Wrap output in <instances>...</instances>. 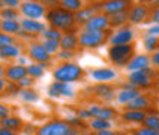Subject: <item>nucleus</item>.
Returning <instances> with one entry per match:
<instances>
[{
	"instance_id": "obj_1",
	"label": "nucleus",
	"mask_w": 159,
	"mask_h": 135,
	"mask_svg": "<svg viewBox=\"0 0 159 135\" xmlns=\"http://www.w3.org/2000/svg\"><path fill=\"white\" fill-rule=\"evenodd\" d=\"M46 19L54 29H72L75 25V16L64 8H52L46 12Z\"/></svg>"
},
{
	"instance_id": "obj_2",
	"label": "nucleus",
	"mask_w": 159,
	"mask_h": 135,
	"mask_svg": "<svg viewBox=\"0 0 159 135\" xmlns=\"http://www.w3.org/2000/svg\"><path fill=\"white\" fill-rule=\"evenodd\" d=\"M37 135H78V129L67 121L54 120L41 126L37 131Z\"/></svg>"
},
{
	"instance_id": "obj_3",
	"label": "nucleus",
	"mask_w": 159,
	"mask_h": 135,
	"mask_svg": "<svg viewBox=\"0 0 159 135\" xmlns=\"http://www.w3.org/2000/svg\"><path fill=\"white\" fill-rule=\"evenodd\" d=\"M81 75H83V69L75 63H63L54 71L55 81H63V83H74L80 80Z\"/></svg>"
},
{
	"instance_id": "obj_4",
	"label": "nucleus",
	"mask_w": 159,
	"mask_h": 135,
	"mask_svg": "<svg viewBox=\"0 0 159 135\" xmlns=\"http://www.w3.org/2000/svg\"><path fill=\"white\" fill-rule=\"evenodd\" d=\"M135 55V46L130 45H119V46H110L109 49V58L113 65L118 66H127V63Z\"/></svg>"
},
{
	"instance_id": "obj_5",
	"label": "nucleus",
	"mask_w": 159,
	"mask_h": 135,
	"mask_svg": "<svg viewBox=\"0 0 159 135\" xmlns=\"http://www.w3.org/2000/svg\"><path fill=\"white\" fill-rule=\"evenodd\" d=\"M156 77L153 68H148V69H142V71H135V72H130L129 74V83L132 86H135L136 89H145V88H150L153 80Z\"/></svg>"
},
{
	"instance_id": "obj_6",
	"label": "nucleus",
	"mask_w": 159,
	"mask_h": 135,
	"mask_svg": "<svg viewBox=\"0 0 159 135\" xmlns=\"http://www.w3.org/2000/svg\"><path fill=\"white\" fill-rule=\"evenodd\" d=\"M20 11L26 19H32V20H39L43 16H46V8L39 3L37 0H26L25 3L20 5Z\"/></svg>"
},
{
	"instance_id": "obj_7",
	"label": "nucleus",
	"mask_w": 159,
	"mask_h": 135,
	"mask_svg": "<svg viewBox=\"0 0 159 135\" xmlns=\"http://www.w3.org/2000/svg\"><path fill=\"white\" fill-rule=\"evenodd\" d=\"M106 40V31L104 32H93V31H83L78 37V43L83 48H98Z\"/></svg>"
},
{
	"instance_id": "obj_8",
	"label": "nucleus",
	"mask_w": 159,
	"mask_h": 135,
	"mask_svg": "<svg viewBox=\"0 0 159 135\" xmlns=\"http://www.w3.org/2000/svg\"><path fill=\"white\" fill-rule=\"evenodd\" d=\"M135 39V31L130 26H122L118 31H115L110 37H109V43L112 46H119V45H130Z\"/></svg>"
},
{
	"instance_id": "obj_9",
	"label": "nucleus",
	"mask_w": 159,
	"mask_h": 135,
	"mask_svg": "<svg viewBox=\"0 0 159 135\" xmlns=\"http://www.w3.org/2000/svg\"><path fill=\"white\" fill-rule=\"evenodd\" d=\"M110 26L109 16L106 14H97L84 25V31H93V32H104Z\"/></svg>"
},
{
	"instance_id": "obj_10",
	"label": "nucleus",
	"mask_w": 159,
	"mask_h": 135,
	"mask_svg": "<svg viewBox=\"0 0 159 135\" xmlns=\"http://www.w3.org/2000/svg\"><path fill=\"white\" fill-rule=\"evenodd\" d=\"M147 19H150V9L145 5H135L129 11V22L132 25H141Z\"/></svg>"
},
{
	"instance_id": "obj_11",
	"label": "nucleus",
	"mask_w": 159,
	"mask_h": 135,
	"mask_svg": "<svg viewBox=\"0 0 159 135\" xmlns=\"http://www.w3.org/2000/svg\"><path fill=\"white\" fill-rule=\"evenodd\" d=\"M127 9H129V3L121 2V0H106L101 5V11L106 16H113V14H118V12H124Z\"/></svg>"
},
{
	"instance_id": "obj_12",
	"label": "nucleus",
	"mask_w": 159,
	"mask_h": 135,
	"mask_svg": "<svg viewBox=\"0 0 159 135\" xmlns=\"http://www.w3.org/2000/svg\"><path fill=\"white\" fill-rule=\"evenodd\" d=\"M152 65L150 57L147 54H138V55H133L132 60L127 63V71L130 72H135V71H142V69H148Z\"/></svg>"
},
{
	"instance_id": "obj_13",
	"label": "nucleus",
	"mask_w": 159,
	"mask_h": 135,
	"mask_svg": "<svg viewBox=\"0 0 159 135\" xmlns=\"http://www.w3.org/2000/svg\"><path fill=\"white\" fill-rule=\"evenodd\" d=\"M28 52H29V57L32 58L34 61H37V63H44L46 65L51 60V55L48 54V51L43 48L41 43H32V45H29Z\"/></svg>"
},
{
	"instance_id": "obj_14",
	"label": "nucleus",
	"mask_w": 159,
	"mask_h": 135,
	"mask_svg": "<svg viewBox=\"0 0 159 135\" xmlns=\"http://www.w3.org/2000/svg\"><path fill=\"white\" fill-rule=\"evenodd\" d=\"M49 95L51 97H74V88L69 83L54 81L49 86Z\"/></svg>"
},
{
	"instance_id": "obj_15",
	"label": "nucleus",
	"mask_w": 159,
	"mask_h": 135,
	"mask_svg": "<svg viewBox=\"0 0 159 135\" xmlns=\"http://www.w3.org/2000/svg\"><path fill=\"white\" fill-rule=\"evenodd\" d=\"M138 95H141L139 89H136L135 86H132L130 83H125L124 88L119 91L118 95H116V101L119 104H127V103H130L133 98H136Z\"/></svg>"
},
{
	"instance_id": "obj_16",
	"label": "nucleus",
	"mask_w": 159,
	"mask_h": 135,
	"mask_svg": "<svg viewBox=\"0 0 159 135\" xmlns=\"http://www.w3.org/2000/svg\"><path fill=\"white\" fill-rule=\"evenodd\" d=\"M89 112L93 118H99V120H106V121H110L112 118L116 117V111L109 108V106H90L89 108Z\"/></svg>"
},
{
	"instance_id": "obj_17",
	"label": "nucleus",
	"mask_w": 159,
	"mask_h": 135,
	"mask_svg": "<svg viewBox=\"0 0 159 135\" xmlns=\"http://www.w3.org/2000/svg\"><path fill=\"white\" fill-rule=\"evenodd\" d=\"M20 26H21V31L28 32L29 36H32V34H43V31L46 29L43 22L32 20V19H23L20 22Z\"/></svg>"
},
{
	"instance_id": "obj_18",
	"label": "nucleus",
	"mask_w": 159,
	"mask_h": 135,
	"mask_svg": "<svg viewBox=\"0 0 159 135\" xmlns=\"http://www.w3.org/2000/svg\"><path fill=\"white\" fill-rule=\"evenodd\" d=\"M90 77L97 83H107V81L116 78V71L112 68H98V69L90 71Z\"/></svg>"
},
{
	"instance_id": "obj_19",
	"label": "nucleus",
	"mask_w": 159,
	"mask_h": 135,
	"mask_svg": "<svg viewBox=\"0 0 159 135\" xmlns=\"http://www.w3.org/2000/svg\"><path fill=\"white\" fill-rule=\"evenodd\" d=\"M5 75L9 81L19 83L21 78L28 75V69L26 66H21V65H12V66H8V69H5Z\"/></svg>"
},
{
	"instance_id": "obj_20",
	"label": "nucleus",
	"mask_w": 159,
	"mask_h": 135,
	"mask_svg": "<svg viewBox=\"0 0 159 135\" xmlns=\"http://www.w3.org/2000/svg\"><path fill=\"white\" fill-rule=\"evenodd\" d=\"M150 106H152L150 98L147 95H144V94H141L136 98H133L130 103L125 104V111H144L145 112Z\"/></svg>"
},
{
	"instance_id": "obj_21",
	"label": "nucleus",
	"mask_w": 159,
	"mask_h": 135,
	"mask_svg": "<svg viewBox=\"0 0 159 135\" xmlns=\"http://www.w3.org/2000/svg\"><path fill=\"white\" fill-rule=\"evenodd\" d=\"M99 9H101V6H87V8H83L81 11L74 14V16H75V23H80V25L84 26L93 16L98 14Z\"/></svg>"
},
{
	"instance_id": "obj_22",
	"label": "nucleus",
	"mask_w": 159,
	"mask_h": 135,
	"mask_svg": "<svg viewBox=\"0 0 159 135\" xmlns=\"http://www.w3.org/2000/svg\"><path fill=\"white\" fill-rule=\"evenodd\" d=\"M0 31L5 32V34H9V36L20 34L21 32L20 22H17V20H2L0 22Z\"/></svg>"
},
{
	"instance_id": "obj_23",
	"label": "nucleus",
	"mask_w": 159,
	"mask_h": 135,
	"mask_svg": "<svg viewBox=\"0 0 159 135\" xmlns=\"http://www.w3.org/2000/svg\"><path fill=\"white\" fill-rule=\"evenodd\" d=\"M0 128H5L8 131H12V132H19L20 129L23 128V121L20 120L19 117H6L0 121Z\"/></svg>"
},
{
	"instance_id": "obj_24",
	"label": "nucleus",
	"mask_w": 159,
	"mask_h": 135,
	"mask_svg": "<svg viewBox=\"0 0 159 135\" xmlns=\"http://www.w3.org/2000/svg\"><path fill=\"white\" fill-rule=\"evenodd\" d=\"M78 45H80L78 37H77L75 34L67 32V34L61 36V40H60V46H61V49H64V51H74Z\"/></svg>"
},
{
	"instance_id": "obj_25",
	"label": "nucleus",
	"mask_w": 159,
	"mask_h": 135,
	"mask_svg": "<svg viewBox=\"0 0 159 135\" xmlns=\"http://www.w3.org/2000/svg\"><path fill=\"white\" fill-rule=\"evenodd\" d=\"M145 117H147V114L144 111H125L122 114V120L127 121V123H136V124H139V123H144Z\"/></svg>"
},
{
	"instance_id": "obj_26",
	"label": "nucleus",
	"mask_w": 159,
	"mask_h": 135,
	"mask_svg": "<svg viewBox=\"0 0 159 135\" xmlns=\"http://www.w3.org/2000/svg\"><path fill=\"white\" fill-rule=\"evenodd\" d=\"M93 91H95V94L99 97V98H102V100H112V98H115V92H113V89L109 86V84H106V83H99L97 84L95 88H93Z\"/></svg>"
},
{
	"instance_id": "obj_27",
	"label": "nucleus",
	"mask_w": 159,
	"mask_h": 135,
	"mask_svg": "<svg viewBox=\"0 0 159 135\" xmlns=\"http://www.w3.org/2000/svg\"><path fill=\"white\" fill-rule=\"evenodd\" d=\"M109 20H110V26L122 28V26H125L127 22H129V11H124V12H118V14L109 16Z\"/></svg>"
},
{
	"instance_id": "obj_28",
	"label": "nucleus",
	"mask_w": 159,
	"mask_h": 135,
	"mask_svg": "<svg viewBox=\"0 0 159 135\" xmlns=\"http://www.w3.org/2000/svg\"><path fill=\"white\" fill-rule=\"evenodd\" d=\"M0 57L2 58H19L20 46H17V45H8V46L0 48Z\"/></svg>"
},
{
	"instance_id": "obj_29",
	"label": "nucleus",
	"mask_w": 159,
	"mask_h": 135,
	"mask_svg": "<svg viewBox=\"0 0 159 135\" xmlns=\"http://www.w3.org/2000/svg\"><path fill=\"white\" fill-rule=\"evenodd\" d=\"M60 5H61V8L70 11L72 14L78 12V11H81L84 8L83 6V0H60Z\"/></svg>"
},
{
	"instance_id": "obj_30",
	"label": "nucleus",
	"mask_w": 159,
	"mask_h": 135,
	"mask_svg": "<svg viewBox=\"0 0 159 135\" xmlns=\"http://www.w3.org/2000/svg\"><path fill=\"white\" fill-rule=\"evenodd\" d=\"M144 48H145L147 52H152V54L159 51V37H156V36H147L144 39Z\"/></svg>"
},
{
	"instance_id": "obj_31",
	"label": "nucleus",
	"mask_w": 159,
	"mask_h": 135,
	"mask_svg": "<svg viewBox=\"0 0 159 135\" xmlns=\"http://www.w3.org/2000/svg\"><path fill=\"white\" fill-rule=\"evenodd\" d=\"M44 68H46L44 63H34V65H29V66H26L28 75L32 77V78H40L43 74H44Z\"/></svg>"
},
{
	"instance_id": "obj_32",
	"label": "nucleus",
	"mask_w": 159,
	"mask_h": 135,
	"mask_svg": "<svg viewBox=\"0 0 159 135\" xmlns=\"http://www.w3.org/2000/svg\"><path fill=\"white\" fill-rule=\"evenodd\" d=\"M41 45H43V48L48 51L49 55H51V54H58L60 49H61L58 40H46L44 39L43 41H41Z\"/></svg>"
},
{
	"instance_id": "obj_33",
	"label": "nucleus",
	"mask_w": 159,
	"mask_h": 135,
	"mask_svg": "<svg viewBox=\"0 0 159 135\" xmlns=\"http://www.w3.org/2000/svg\"><path fill=\"white\" fill-rule=\"evenodd\" d=\"M19 95L23 101H28V103H34L39 100V94L32 89H19Z\"/></svg>"
},
{
	"instance_id": "obj_34",
	"label": "nucleus",
	"mask_w": 159,
	"mask_h": 135,
	"mask_svg": "<svg viewBox=\"0 0 159 135\" xmlns=\"http://www.w3.org/2000/svg\"><path fill=\"white\" fill-rule=\"evenodd\" d=\"M142 124H144V128H148V129H153V131H159V115L158 114L147 115Z\"/></svg>"
},
{
	"instance_id": "obj_35",
	"label": "nucleus",
	"mask_w": 159,
	"mask_h": 135,
	"mask_svg": "<svg viewBox=\"0 0 159 135\" xmlns=\"http://www.w3.org/2000/svg\"><path fill=\"white\" fill-rule=\"evenodd\" d=\"M90 128L95 131V132H99L102 129H110L112 128V123L110 121H106V120H99V118H93L90 121Z\"/></svg>"
},
{
	"instance_id": "obj_36",
	"label": "nucleus",
	"mask_w": 159,
	"mask_h": 135,
	"mask_svg": "<svg viewBox=\"0 0 159 135\" xmlns=\"http://www.w3.org/2000/svg\"><path fill=\"white\" fill-rule=\"evenodd\" d=\"M0 17L3 20H17L19 19V11L12 8H3L0 9Z\"/></svg>"
},
{
	"instance_id": "obj_37",
	"label": "nucleus",
	"mask_w": 159,
	"mask_h": 135,
	"mask_svg": "<svg viewBox=\"0 0 159 135\" xmlns=\"http://www.w3.org/2000/svg\"><path fill=\"white\" fill-rule=\"evenodd\" d=\"M43 40H61V31L58 29H54V28H48V29H44L43 31Z\"/></svg>"
},
{
	"instance_id": "obj_38",
	"label": "nucleus",
	"mask_w": 159,
	"mask_h": 135,
	"mask_svg": "<svg viewBox=\"0 0 159 135\" xmlns=\"http://www.w3.org/2000/svg\"><path fill=\"white\" fill-rule=\"evenodd\" d=\"M8 45H16V39L9 34H5L0 31V48L3 46H8Z\"/></svg>"
},
{
	"instance_id": "obj_39",
	"label": "nucleus",
	"mask_w": 159,
	"mask_h": 135,
	"mask_svg": "<svg viewBox=\"0 0 159 135\" xmlns=\"http://www.w3.org/2000/svg\"><path fill=\"white\" fill-rule=\"evenodd\" d=\"M32 83H34V78L29 77V75H26V77L21 78L17 84H19V88H21V89H29V88L32 86Z\"/></svg>"
},
{
	"instance_id": "obj_40",
	"label": "nucleus",
	"mask_w": 159,
	"mask_h": 135,
	"mask_svg": "<svg viewBox=\"0 0 159 135\" xmlns=\"http://www.w3.org/2000/svg\"><path fill=\"white\" fill-rule=\"evenodd\" d=\"M39 3H41L44 8H49V9H52V8H58L60 5V0H37Z\"/></svg>"
},
{
	"instance_id": "obj_41",
	"label": "nucleus",
	"mask_w": 159,
	"mask_h": 135,
	"mask_svg": "<svg viewBox=\"0 0 159 135\" xmlns=\"http://www.w3.org/2000/svg\"><path fill=\"white\" fill-rule=\"evenodd\" d=\"M135 135H159V131H153L148 128H139L135 131Z\"/></svg>"
},
{
	"instance_id": "obj_42",
	"label": "nucleus",
	"mask_w": 159,
	"mask_h": 135,
	"mask_svg": "<svg viewBox=\"0 0 159 135\" xmlns=\"http://www.w3.org/2000/svg\"><path fill=\"white\" fill-rule=\"evenodd\" d=\"M2 2H3V6H5V8L17 9L20 6V0H2Z\"/></svg>"
},
{
	"instance_id": "obj_43",
	"label": "nucleus",
	"mask_w": 159,
	"mask_h": 135,
	"mask_svg": "<svg viewBox=\"0 0 159 135\" xmlns=\"http://www.w3.org/2000/svg\"><path fill=\"white\" fill-rule=\"evenodd\" d=\"M150 20H152L155 25H159V5L155 6V9L150 12Z\"/></svg>"
},
{
	"instance_id": "obj_44",
	"label": "nucleus",
	"mask_w": 159,
	"mask_h": 135,
	"mask_svg": "<svg viewBox=\"0 0 159 135\" xmlns=\"http://www.w3.org/2000/svg\"><path fill=\"white\" fill-rule=\"evenodd\" d=\"M72 57H74L72 51H64V49H61L58 52V58H61V60H70Z\"/></svg>"
},
{
	"instance_id": "obj_45",
	"label": "nucleus",
	"mask_w": 159,
	"mask_h": 135,
	"mask_svg": "<svg viewBox=\"0 0 159 135\" xmlns=\"http://www.w3.org/2000/svg\"><path fill=\"white\" fill-rule=\"evenodd\" d=\"M147 36H156V37H159V25H152L148 29H147Z\"/></svg>"
},
{
	"instance_id": "obj_46",
	"label": "nucleus",
	"mask_w": 159,
	"mask_h": 135,
	"mask_svg": "<svg viewBox=\"0 0 159 135\" xmlns=\"http://www.w3.org/2000/svg\"><path fill=\"white\" fill-rule=\"evenodd\" d=\"M6 117H9V108L5 106V104H0V121Z\"/></svg>"
},
{
	"instance_id": "obj_47",
	"label": "nucleus",
	"mask_w": 159,
	"mask_h": 135,
	"mask_svg": "<svg viewBox=\"0 0 159 135\" xmlns=\"http://www.w3.org/2000/svg\"><path fill=\"white\" fill-rule=\"evenodd\" d=\"M150 61H152V65H153L155 68H158L159 69V51L153 52V55L150 57Z\"/></svg>"
},
{
	"instance_id": "obj_48",
	"label": "nucleus",
	"mask_w": 159,
	"mask_h": 135,
	"mask_svg": "<svg viewBox=\"0 0 159 135\" xmlns=\"http://www.w3.org/2000/svg\"><path fill=\"white\" fill-rule=\"evenodd\" d=\"M78 117L81 118V120H87V118H92L90 112H89V109H81V111L78 112Z\"/></svg>"
},
{
	"instance_id": "obj_49",
	"label": "nucleus",
	"mask_w": 159,
	"mask_h": 135,
	"mask_svg": "<svg viewBox=\"0 0 159 135\" xmlns=\"http://www.w3.org/2000/svg\"><path fill=\"white\" fill-rule=\"evenodd\" d=\"M97 135H118V134H116V132H113L112 129H102V131L97 132Z\"/></svg>"
},
{
	"instance_id": "obj_50",
	"label": "nucleus",
	"mask_w": 159,
	"mask_h": 135,
	"mask_svg": "<svg viewBox=\"0 0 159 135\" xmlns=\"http://www.w3.org/2000/svg\"><path fill=\"white\" fill-rule=\"evenodd\" d=\"M0 135H19L17 132H12V131H8L5 128H0Z\"/></svg>"
},
{
	"instance_id": "obj_51",
	"label": "nucleus",
	"mask_w": 159,
	"mask_h": 135,
	"mask_svg": "<svg viewBox=\"0 0 159 135\" xmlns=\"http://www.w3.org/2000/svg\"><path fill=\"white\" fill-rule=\"evenodd\" d=\"M5 88H6V83H5V80H3V78H0V94L5 91Z\"/></svg>"
},
{
	"instance_id": "obj_52",
	"label": "nucleus",
	"mask_w": 159,
	"mask_h": 135,
	"mask_svg": "<svg viewBox=\"0 0 159 135\" xmlns=\"http://www.w3.org/2000/svg\"><path fill=\"white\" fill-rule=\"evenodd\" d=\"M25 63H26V58L19 57V65H21V66H25Z\"/></svg>"
},
{
	"instance_id": "obj_53",
	"label": "nucleus",
	"mask_w": 159,
	"mask_h": 135,
	"mask_svg": "<svg viewBox=\"0 0 159 135\" xmlns=\"http://www.w3.org/2000/svg\"><path fill=\"white\" fill-rule=\"evenodd\" d=\"M2 75H5V69H3V66L0 65V78H2Z\"/></svg>"
},
{
	"instance_id": "obj_54",
	"label": "nucleus",
	"mask_w": 159,
	"mask_h": 135,
	"mask_svg": "<svg viewBox=\"0 0 159 135\" xmlns=\"http://www.w3.org/2000/svg\"><path fill=\"white\" fill-rule=\"evenodd\" d=\"M139 2H142V3H153L155 0H139Z\"/></svg>"
},
{
	"instance_id": "obj_55",
	"label": "nucleus",
	"mask_w": 159,
	"mask_h": 135,
	"mask_svg": "<svg viewBox=\"0 0 159 135\" xmlns=\"http://www.w3.org/2000/svg\"><path fill=\"white\" fill-rule=\"evenodd\" d=\"M83 135H97V132H87V134H83Z\"/></svg>"
},
{
	"instance_id": "obj_56",
	"label": "nucleus",
	"mask_w": 159,
	"mask_h": 135,
	"mask_svg": "<svg viewBox=\"0 0 159 135\" xmlns=\"http://www.w3.org/2000/svg\"><path fill=\"white\" fill-rule=\"evenodd\" d=\"M121 2H125V3H129V2H130V0H121Z\"/></svg>"
},
{
	"instance_id": "obj_57",
	"label": "nucleus",
	"mask_w": 159,
	"mask_h": 135,
	"mask_svg": "<svg viewBox=\"0 0 159 135\" xmlns=\"http://www.w3.org/2000/svg\"><path fill=\"white\" fill-rule=\"evenodd\" d=\"M156 78H158V80H159V72H158V74H156Z\"/></svg>"
}]
</instances>
